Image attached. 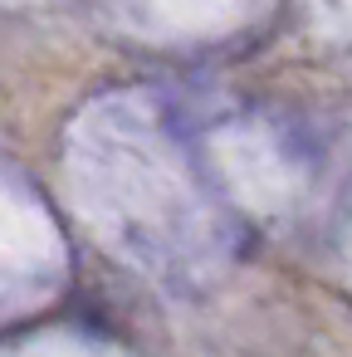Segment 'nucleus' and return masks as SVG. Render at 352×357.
<instances>
[]
</instances>
